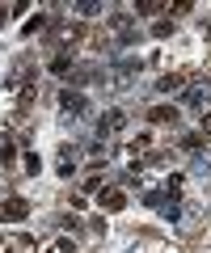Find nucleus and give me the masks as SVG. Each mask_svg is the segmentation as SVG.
Returning <instances> with one entry per match:
<instances>
[{
    "mask_svg": "<svg viewBox=\"0 0 211 253\" xmlns=\"http://www.w3.org/2000/svg\"><path fill=\"white\" fill-rule=\"evenodd\" d=\"M123 123H127V114H123V110H106V114H101V123H97V131H101V135H119Z\"/></svg>",
    "mask_w": 211,
    "mask_h": 253,
    "instance_id": "1",
    "label": "nucleus"
},
{
    "mask_svg": "<svg viewBox=\"0 0 211 253\" xmlns=\"http://www.w3.org/2000/svg\"><path fill=\"white\" fill-rule=\"evenodd\" d=\"M123 207H127L123 190H101V211H123Z\"/></svg>",
    "mask_w": 211,
    "mask_h": 253,
    "instance_id": "2",
    "label": "nucleus"
},
{
    "mask_svg": "<svg viewBox=\"0 0 211 253\" xmlns=\"http://www.w3.org/2000/svg\"><path fill=\"white\" fill-rule=\"evenodd\" d=\"M59 106H64L68 114H84V97H81V93H72V89L59 93Z\"/></svg>",
    "mask_w": 211,
    "mask_h": 253,
    "instance_id": "3",
    "label": "nucleus"
},
{
    "mask_svg": "<svg viewBox=\"0 0 211 253\" xmlns=\"http://www.w3.org/2000/svg\"><path fill=\"white\" fill-rule=\"evenodd\" d=\"M0 215H9V219H21V215H30V203H26V199H9Z\"/></svg>",
    "mask_w": 211,
    "mask_h": 253,
    "instance_id": "4",
    "label": "nucleus"
},
{
    "mask_svg": "<svg viewBox=\"0 0 211 253\" xmlns=\"http://www.w3.org/2000/svg\"><path fill=\"white\" fill-rule=\"evenodd\" d=\"M148 118H152V123H177V110H169V106H156Z\"/></svg>",
    "mask_w": 211,
    "mask_h": 253,
    "instance_id": "5",
    "label": "nucleus"
},
{
    "mask_svg": "<svg viewBox=\"0 0 211 253\" xmlns=\"http://www.w3.org/2000/svg\"><path fill=\"white\" fill-rule=\"evenodd\" d=\"M156 89H161V93H177V89H182V76H161Z\"/></svg>",
    "mask_w": 211,
    "mask_h": 253,
    "instance_id": "6",
    "label": "nucleus"
},
{
    "mask_svg": "<svg viewBox=\"0 0 211 253\" xmlns=\"http://www.w3.org/2000/svg\"><path fill=\"white\" fill-rule=\"evenodd\" d=\"M169 30H173V21H156L152 34H156V38H169Z\"/></svg>",
    "mask_w": 211,
    "mask_h": 253,
    "instance_id": "7",
    "label": "nucleus"
},
{
    "mask_svg": "<svg viewBox=\"0 0 211 253\" xmlns=\"http://www.w3.org/2000/svg\"><path fill=\"white\" fill-rule=\"evenodd\" d=\"M203 131H207V135H211V114H207V118H203Z\"/></svg>",
    "mask_w": 211,
    "mask_h": 253,
    "instance_id": "8",
    "label": "nucleus"
}]
</instances>
